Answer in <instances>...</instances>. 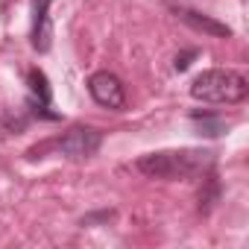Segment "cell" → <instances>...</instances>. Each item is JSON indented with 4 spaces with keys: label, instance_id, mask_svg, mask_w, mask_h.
<instances>
[{
    "label": "cell",
    "instance_id": "obj_1",
    "mask_svg": "<svg viewBox=\"0 0 249 249\" xmlns=\"http://www.w3.org/2000/svg\"><path fill=\"white\" fill-rule=\"evenodd\" d=\"M135 167L150 176V179H161V182H179V179H199L208 170H214V153L211 150H194V147H182V150H159V153H147L135 161Z\"/></svg>",
    "mask_w": 249,
    "mask_h": 249
},
{
    "label": "cell",
    "instance_id": "obj_2",
    "mask_svg": "<svg viewBox=\"0 0 249 249\" xmlns=\"http://www.w3.org/2000/svg\"><path fill=\"white\" fill-rule=\"evenodd\" d=\"M249 94V82L243 73L229 71V68H211L202 71L194 82H191V97L199 103H223V106H234L240 100H246Z\"/></svg>",
    "mask_w": 249,
    "mask_h": 249
},
{
    "label": "cell",
    "instance_id": "obj_3",
    "mask_svg": "<svg viewBox=\"0 0 249 249\" xmlns=\"http://www.w3.org/2000/svg\"><path fill=\"white\" fill-rule=\"evenodd\" d=\"M100 147H103V132L94 129V126H71V129L56 141V150H59L65 159H73V161L91 159Z\"/></svg>",
    "mask_w": 249,
    "mask_h": 249
},
{
    "label": "cell",
    "instance_id": "obj_4",
    "mask_svg": "<svg viewBox=\"0 0 249 249\" xmlns=\"http://www.w3.org/2000/svg\"><path fill=\"white\" fill-rule=\"evenodd\" d=\"M88 94L94 97L97 106L111 108V111H120L126 106V88H123V82L108 71H97V73L88 76Z\"/></svg>",
    "mask_w": 249,
    "mask_h": 249
},
{
    "label": "cell",
    "instance_id": "obj_5",
    "mask_svg": "<svg viewBox=\"0 0 249 249\" xmlns=\"http://www.w3.org/2000/svg\"><path fill=\"white\" fill-rule=\"evenodd\" d=\"M173 12H176L179 21H185L191 30H196L202 36H211V38H229L231 36V27H226L223 21H217L211 15H202V12L188 9V6H173Z\"/></svg>",
    "mask_w": 249,
    "mask_h": 249
},
{
    "label": "cell",
    "instance_id": "obj_6",
    "mask_svg": "<svg viewBox=\"0 0 249 249\" xmlns=\"http://www.w3.org/2000/svg\"><path fill=\"white\" fill-rule=\"evenodd\" d=\"M50 3L53 0H33V47L38 53H47L53 44V27H50Z\"/></svg>",
    "mask_w": 249,
    "mask_h": 249
},
{
    "label": "cell",
    "instance_id": "obj_7",
    "mask_svg": "<svg viewBox=\"0 0 249 249\" xmlns=\"http://www.w3.org/2000/svg\"><path fill=\"white\" fill-rule=\"evenodd\" d=\"M30 91H33V97H38V103H33V106H38L36 114H41L47 120H56L59 114L56 111H47L50 108V88H47V76L41 71H30Z\"/></svg>",
    "mask_w": 249,
    "mask_h": 249
},
{
    "label": "cell",
    "instance_id": "obj_8",
    "mask_svg": "<svg viewBox=\"0 0 249 249\" xmlns=\"http://www.w3.org/2000/svg\"><path fill=\"white\" fill-rule=\"evenodd\" d=\"M199 182H202V188H199V211L208 214L214 208L217 196H220V182H217V173L214 170H208L205 176H199Z\"/></svg>",
    "mask_w": 249,
    "mask_h": 249
},
{
    "label": "cell",
    "instance_id": "obj_9",
    "mask_svg": "<svg viewBox=\"0 0 249 249\" xmlns=\"http://www.w3.org/2000/svg\"><path fill=\"white\" fill-rule=\"evenodd\" d=\"M191 120L199 126V135H208V138L223 135V132H226V126H229V123H226L223 117H217V114H199V111H194V114H191Z\"/></svg>",
    "mask_w": 249,
    "mask_h": 249
},
{
    "label": "cell",
    "instance_id": "obj_10",
    "mask_svg": "<svg viewBox=\"0 0 249 249\" xmlns=\"http://www.w3.org/2000/svg\"><path fill=\"white\" fill-rule=\"evenodd\" d=\"M199 56V50H188V53H182V56H176V62H173V68L176 71H188V65H191V59H196Z\"/></svg>",
    "mask_w": 249,
    "mask_h": 249
}]
</instances>
